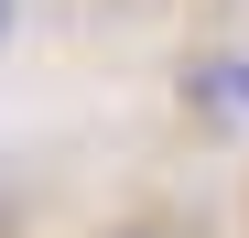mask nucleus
Segmentation results:
<instances>
[{
    "mask_svg": "<svg viewBox=\"0 0 249 238\" xmlns=\"http://www.w3.org/2000/svg\"><path fill=\"white\" fill-rule=\"evenodd\" d=\"M119 238H174V227H119Z\"/></svg>",
    "mask_w": 249,
    "mask_h": 238,
    "instance_id": "f03ea898",
    "label": "nucleus"
},
{
    "mask_svg": "<svg viewBox=\"0 0 249 238\" xmlns=\"http://www.w3.org/2000/svg\"><path fill=\"white\" fill-rule=\"evenodd\" d=\"M0 33H11V0H0Z\"/></svg>",
    "mask_w": 249,
    "mask_h": 238,
    "instance_id": "7ed1b4c3",
    "label": "nucleus"
},
{
    "mask_svg": "<svg viewBox=\"0 0 249 238\" xmlns=\"http://www.w3.org/2000/svg\"><path fill=\"white\" fill-rule=\"evenodd\" d=\"M184 98H195L206 119H249V65H195Z\"/></svg>",
    "mask_w": 249,
    "mask_h": 238,
    "instance_id": "f257e3e1",
    "label": "nucleus"
}]
</instances>
